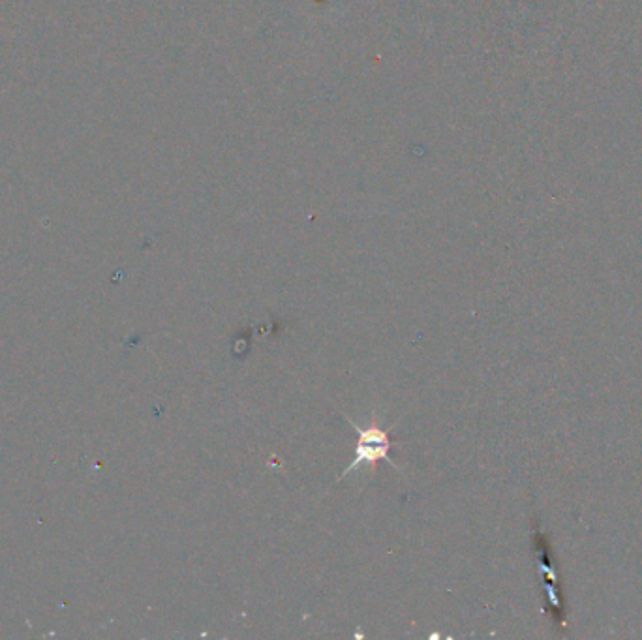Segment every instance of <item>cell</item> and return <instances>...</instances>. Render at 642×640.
Here are the masks:
<instances>
[{"instance_id":"1","label":"cell","mask_w":642,"mask_h":640,"mask_svg":"<svg viewBox=\"0 0 642 640\" xmlns=\"http://www.w3.org/2000/svg\"><path fill=\"white\" fill-rule=\"evenodd\" d=\"M346 419L352 423V427L357 430L359 434V443H357V449H355V458L352 460V464L346 468V472L342 473L340 477H346L348 473L352 470H357L359 466H368L370 470H376L378 464L382 460H387L393 468H397V462L389 458V451H391V440H389V432L383 430V428L378 427V417L374 415L372 417V423L370 427L361 428L357 427V423L352 421L348 415Z\"/></svg>"}]
</instances>
